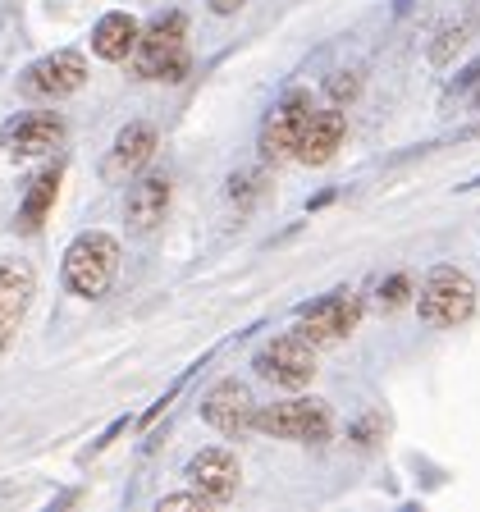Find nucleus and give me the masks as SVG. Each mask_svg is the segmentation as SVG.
Returning <instances> with one entry per match:
<instances>
[{
	"mask_svg": "<svg viewBox=\"0 0 480 512\" xmlns=\"http://www.w3.org/2000/svg\"><path fill=\"white\" fill-rule=\"evenodd\" d=\"M119 256H124V247H119V238L106 234V229L78 234L74 243L64 247V261H60L64 293H74V298H83V302L106 298L119 275Z\"/></svg>",
	"mask_w": 480,
	"mask_h": 512,
	"instance_id": "f257e3e1",
	"label": "nucleus"
},
{
	"mask_svg": "<svg viewBox=\"0 0 480 512\" xmlns=\"http://www.w3.org/2000/svg\"><path fill=\"white\" fill-rule=\"evenodd\" d=\"M188 19L179 10L156 14L151 23H142L138 51H133V78L142 83H179L188 74Z\"/></svg>",
	"mask_w": 480,
	"mask_h": 512,
	"instance_id": "f03ea898",
	"label": "nucleus"
},
{
	"mask_svg": "<svg viewBox=\"0 0 480 512\" xmlns=\"http://www.w3.org/2000/svg\"><path fill=\"white\" fill-rule=\"evenodd\" d=\"M416 311L430 330H458L476 311V284L467 270L458 266H435L426 270L421 288H416Z\"/></svg>",
	"mask_w": 480,
	"mask_h": 512,
	"instance_id": "7ed1b4c3",
	"label": "nucleus"
},
{
	"mask_svg": "<svg viewBox=\"0 0 480 512\" xmlns=\"http://www.w3.org/2000/svg\"><path fill=\"white\" fill-rule=\"evenodd\" d=\"M256 435L284 444H325L334 435V412L320 398H284L256 407Z\"/></svg>",
	"mask_w": 480,
	"mask_h": 512,
	"instance_id": "20e7f679",
	"label": "nucleus"
},
{
	"mask_svg": "<svg viewBox=\"0 0 480 512\" xmlns=\"http://www.w3.org/2000/svg\"><path fill=\"white\" fill-rule=\"evenodd\" d=\"M311 115H316V101H311L307 87L284 92V101H279V106L266 115V124H261V160H266V165L298 160L302 133H307Z\"/></svg>",
	"mask_w": 480,
	"mask_h": 512,
	"instance_id": "39448f33",
	"label": "nucleus"
},
{
	"mask_svg": "<svg viewBox=\"0 0 480 512\" xmlns=\"http://www.w3.org/2000/svg\"><path fill=\"white\" fill-rule=\"evenodd\" d=\"M69 124L60 110H23V115L0 124V147L10 160H46L64 147Z\"/></svg>",
	"mask_w": 480,
	"mask_h": 512,
	"instance_id": "423d86ee",
	"label": "nucleus"
},
{
	"mask_svg": "<svg viewBox=\"0 0 480 512\" xmlns=\"http://www.w3.org/2000/svg\"><path fill=\"white\" fill-rule=\"evenodd\" d=\"M256 375L270 380L275 389H307L316 380V343H307L298 330L270 339L266 348L252 357Z\"/></svg>",
	"mask_w": 480,
	"mask_h": 512,
	"instance_id": "0eeeda50",
	"label": "nucleus"
},
{
	"mask_svg": "<svg viewBox=\"0 0 480 512\" xmlns=\"http://www.w3.org/2000/svg\"><path fill=\"white\" fill-rule=\"evenodd\" d=\"M357 325H362V298L348 293V288H339V293H330V298H320V302H307L298 316V334L307 343H316V348L343 343Z\"/></svg>",
	"mask_w": 480,
	"mask_h": 512,
	"instance_id": "6e6552de",
	"label": "nucleus"
},
{
	"mask_svg": "<svg viewBox=\"0 0 480 512\" xmlns=\"http://www.w3.org/2000/svg\"><path fill=\"white\" fill-rule=\"evenodd\" d=\"M87 83V55L83 51H51L42 60H32L19 74L23 96H42V101H64V96L83 92Z\"/></svg>",
	"mask_w": 480,
	"mask_h": 512,
	"instance_id": "1a4fd4ad",
	"label": "nucleus"
},
{
	"mask_svg": "<svg viewBox=\"0 0 480 512\" xmlns=\"http://www.w3.org/2000/svg\"><path fill=\"white\" fill-rule=\"evenodd\" d=\"M156 147H160L156 124H147V119H128V124L115 133V142H110L106 160H101V179L106 183H133L151 165Z\"/></svg>",
	"mask_w": 480,
	"mask_h": 512,
	"instance_id": "9d476101",
	"label": "nucleus"
},
{
	"mask_svg": "<svg viewBox=\"0 0 480 512\" xmlns=\"http://www.w3.org/2000/svg\"><path fill=\"white\" fill-rule=\"evenodd\" d=\"M202 421L224 439H243L256 430V398L243 380H220L202 398Z\"/></svg>",
	"mask_w": 480,
	"mask_h": 512,
	"instance_id": "9b49d317",
	"label": "nucleus"
},
{
	"mask_svg": "<svg viewBox=\"0 0 480 512\" xmlns=\"http://www.w3.org/2000/svg\"><path fill=\"white\" fill-rule=\"evenodd\" d=\"M170 197H174V179L165 170H142L138 179L128 183V197H124V224L128 234H151L165 224L170 215Z\"/></svg>",
	"mask_w": 480,
	"mask_h": 512,
	"instance_id": "f8f14e48",
	"label": "nucleus"
},
{
	"mask_svg": "<svg viewBox=\"0 0 480 512\" xmlns=\"http://www.w3.org/2000/svg\"><path fill=\"white\" fill-rule=\"evenodd\" d=\"M32 298H37V275L28 261H0V357L19 339Z\"/></svg>",
	"mask_w": 480,
	"mask_h": 512,
	"instance_id": "ddd939ff",
	"label": "nucleus"
},
{
	"mask_svg": "<svg viewBox=\"0 0 480 512\" xmlns=\"http://www.w3.org/2000/svg\"><path fill=\"white\" fill-rule=\"evenodd\" d=\"M188 485L192 490H202L206 499L220 508V503H229L238 494V480H243V467H238V453L234 448H220V444H211V448H202V453H192L188 458Z\"/></svg>",
	"mask_w": 480,
	"mask_h": 512,
	"instance_id": "4468645a",
	"label": "nucleus"
},
{
	"mask_svg": "<svg viewBox=\"0 0 480 512\" xmlns=\"http://www.w3.org/2000/svg\"><path fill=\"white\" fill-rule=\"evenodd\" d=\"M138 37H142V23L133 19V14L110 10L92 23V55L106 64H124L138 51Z\"/></svg>",
	"mask_w": 480,
	"mask_h": 512,
	"instance_id": "2eb2a0df",
	"label": "nucleus"
},
{
	"mask_svg": "<svg viewBox=\"0 0 480 512\" xmlns=\"http://www.w3.org/2000/svg\"><path fill=\"white\" fill-rule=\"evenodd\" d=\"M343 133H348V119H343V110H316L307 124V133H302V147H298V160L302 165H330L334 156H339L343 147Z\"/></svg>",
	"mask_w": 480,
	"mask_h": 512,
	"instance_id": "dca6fc26",
	"label": "nucleus"
},
{
	"mask_svg": "<svg viewBox=\"0 0 480 512\" xmlns=\"http://www.w3.org/2000/svg\"><path fill=\"white\" fill-rule=\"evenodd\" d=\"M55 197H60V165H46V170L28 183V192H23L19 229H42L46 215H51V206H55Z\"/></svg>",
	"mask_w": 480,
	"mask_h": 512,
	"instance_id": "f3484780",
	"label": "nucleus"
},
{
	"mask_svg": "<svg viewBox=\"0 0 480 512\" xmlns=\"http://www.w3.org/2000/svg\"><path fill=\"white\" fill-rule=\"evenodd\" d=\"M471 32H476V19H462V23H448L444 32H439V42H430V64H439L444 69L453 55L462 51V46L471 42Z\"/></svg>",
	"mask_w": 480,
	"mask_h": 512,
	"instance_id": "a211bd4d",
	"label": "nucleus"
},
{
	"mask_svg": "<svg viewBox=\"0 0 480 512\" xmlns=\"http://www.w3.org/2000/svg\"><path fill=\"white\" fill-rule=\"evenodd\" d=\"M412 298H416V293H412V279H407L403 270H398V275H389L380 288H375V307H380L384 316H389V311H398V307H407Z\"/></svg>",
	"mask_w": 480,
	"mask_h": 512,
	"instance_id": "6ab92c4d",
	"label": "nucleus"
},
{
	"mask_svg": "<svg viewBox=\"0 0 480 512\" xmlns=\"http://www.w3.org/2000/svg\"><path fill=\"white\" fill-rule=\"evenodd\" d=\"M325 92H330L334 106H348V101H357V92H362V74H352V69H339V74H330Z\"/></svg>",
	"mask_w": 480,
	"mask_h": 512,
	"instance_id": "aec40b11",
	"label": "nucleus"
},
{
	"mask_svg": "<svg viewBox=\"0 0 480 512\" xmlns=\"http://www.w3.org/2000/svg\"><path fill=\"white\" fill-rule=\"evenodd\" d=\"M156 508L160 512H206V508H215V503L206 499L202 490H188V494H165Z\"/></svg>",
	"mask_w": 480,
	"mask_h": 512,
	"instance_id": "412c9836",
	"label": "nucleus"
},
{
	"mask_svg": "<svg viewBox=\"0 0 480 512\" xmlns=\"http://www.w3.org/2000/svg\"><path fill=\"white\" fill-rule=\"evenodd\" d=\"M352 439H357L362 448L380 444V439H384V421H380V416H362V421L352 426Z\"/></svg>",
	"mask_w": 480,
	"mask_h": 512,
	"instance_id": "4be33fe9",
	"label": "nucleus"
},
{
	"mask_svg": "<svg viewBox=\"0 0 480 512\" xmlns=\"http://www.w3.org/2000/svg\"><path fill=\"white\" fill-rule=\"evenodd\" d=\"M238 192L256 197V192H261V174H234V179H229V197H238Z\"/></svg>",
	"mask_w": 480,
	"mask_h": 512,
	"instance_id": "5701e85b",
	"label": "nucleus"
},
{
	"mask_svg": "<svg viewBox=\"0 0 480 512\" xmlns=\"http://www.w3.org/2000/svg\"><path fill=\"white\" fill-rule=\"evenodd\" d=\"M211 5V14H220V19H229V14H238L247 5V0H206Z\"/></svg>",
	"mask_w": 480,
	"mask_h": 512,
	"instance_id": "b1692460",
	"label": "nucleus"
}]
</instances>
